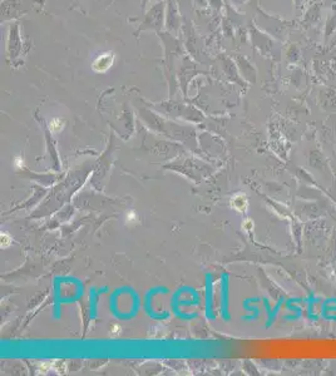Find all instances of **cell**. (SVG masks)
I'll list each match as a JSON object with an SVG mask.
<instances>
[{"mask_svg":"<svg viewBox=\"0 0 336 376\" xmlns=\"http://www.w3.org/2000/svg\"><path fill=\"white\" fill-rule=\"evenodd\" d=\"M112 64H113V56L109 55V54H104L94 62L93 67L97 72H104V70H107Z\"/></svg>","mask_w":336,"mask_h":376,"instance_id":"6da1fadb","label":"cell"}]
</instances>
